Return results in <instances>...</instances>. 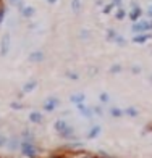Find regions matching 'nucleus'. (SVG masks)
Instances as JSON below:
<instances>
[{
	"instance_id": "nucleus-1",
	"label": "nucleus",
	"mask_w": 152,
	"mask_h": 158,
	"mask_svg": "<svg viewBox=\"0 0 152 158\" xmlns=\"http://www.w3.org/2000/svg\"><path fill=\"white\" fill-rule=\"evenodd\" d=\"M20 152L23 153L24 156H28V158H36V156H37V147L34 145V142H26V140H21Z\"/></svg>"
},
{
	"instance_id": "nucleus-2",
	"label": "nucleus",
	"mask_w": 152,
	"mask_h": 158,
	"mask_svg": "<svg viewBox=\"0 0 152 158\" xmlns=\"http://www.w3.org/2000/svg\"><path fill=\"white\" fill-rule=\"evenodd\" d=\"M131 31L136 34H144L149 31V21H136V23L131 26Z\"/></svg>"
},
{
	"instance_id": "nucleus-3",
	"label": "nucleus",
	"mask_w": 152,
	"mask_h": 158,
	"mask_svg": "<svg viewBox=\"0 0 152 158\" xmlns=\"http://www.w3.org/2000/svg\"><path fill=\"white\" fill-rule=\"evenodd\" d=\"M76 108H78V111L81 113L84 118L91 119V118L94 116V111H92V108H91V106H86L84 103H78V105H76Z\"/></svg>"
},
{
	"instance_id": "nucleus-4",
	"label": "nucleus",
	"mask_w": 152,
	"mask_h": 158,
	"mask_svg": "<svg viewBox=\"0 0 152 158\" xmlns=\"http://www.w3.org/2000/svg\"><path fill=\"white\" fill-rule=\"evenodd\" d=\"M8 50H10V35L8 34H5L3 37H2V45H0V53H2L3 56L8 53Z\"/></svg>"
},
{
	"instance_id": "nucleus-5",
	"label": "nucleus",
	"mask_w": 152,
	"mask_h": 158,
	"mask_svg": "<svg viewBox=\"0 0 152 158\" xmlns=\"http://www.w3.org/2000/svg\"><path fill=\"white\" fill-rule=\"evenodd\" d=\"M60 137L62 139H67V140H75L76 139V135H75V129L71 127V126H68L65 131H62L60 132Z\"/></svg>"
},
{
	"instance_id": "nucleus-6",
	"label": "nucleus",
	"mask_w": 152,
	"mask_h": 158,
	"mask_svg": "<svg viewBox=\"0 0 152 158\" xmlns=\"http://www.w3.org/2000/svg\"><path fill=\"white\" fill-rule=\"evenodd\" d=\"M57 105H59V100H57L55 97L47 98L46 103H44V110H46V111H54V110L57 108Z\"/></svg>"
},
{
	"instance_id": "nucleus-7",
	"label": "nucleus",
	"mask_w": 152,
	"mask_h": 158,
	"mask_svg": "<svg viewBox=\"0 0 152 158\" xmlns=\"http://www.w3.org/2000/svg\"><path fill=\"white\" fill-rule=\"evenodd\" d=\"M28 60H29L31 63H41V61H44V53H42L41 50H36V52H33L29 55Z\"/></svg>"
},
{
	"instance_id": "nucleus-8",
	"label": "nucleus",
	"mask_w": 152,
	"mask_h": 158,
	"mask_svg": "<svg viewBox=\"0 0 152 158\" xmlns=\"http://www.w3.org/2000/svg\"><path fill=\"white\" fill-rule=\"evenodd\" d=\"M8 150L10 152H16V150H20V145H21V140L18 139V137H11L10 140H8Z\"/></svg>"
},
{
	"instance_id": "nucleus-9",
	"label": "nucleus",
	"mask_w": 152,
	"mask_h": 158,
	"mask_svg": "<svg viewBox=\"0 0 152 158\" xmlns=\"http://www.w3.org/2000/svg\"><path fill=\"white\" fill-rule=\"evenodd\" d=\"M141 15H142V11H141L139 6H133V11L129 13V19H131L133 23H136V21H139Z\"/></svg>"
},
{
	"instance_id": "nucleus-10",
	"label": "nucleus",
	"mask_w": 152,
	"mask_h": 158,
	"mask_svg": "<svg viewBox=\"0 0 152 158\" xmlns=\"http://www.w3.org/2000/svg\"><path fill=\"white\" fill-rule=\"evenodd\" d=\"M54 127H55V131L60 134L62 131H65V129L68 127V123H67L65 119H57L55 123H54Z\"/></svg>"
},
{
	"instance_id": "nucleus-11",
	"label": "nucleus",
	"mask_w": 152,
	"mask_h": 158,
	"mask_svg": "<svg viewBox=\"0 0 152 158\" xmlns=\"http://www.w3.org/2000/svg\"><path fill=\"white\" fill-rule=\"evenodd\" d=\"M29 121L34 124H41L42 123V114L39 111H31L29 113Z\"/></svg>"
},
{
	"instance_id": "nucleus-12",
	"label": "nucleus",
	"mask_w": 152,
	"mask_h": 158,
	"mask_svg": "<svg viewBox=\"0 0 152 158\" xmlns=\"http://www.w3.org/2000/svg\"><path fill=\"white\" fill-rule=\"evenodd\" d=\"M84 100H86V95L84 94H73L70 97V102L71 103H75V105H78V103H84Z\"/></svg>"
},
{
	"instance_id": "nucleus-13",
	"label": "nucleus",
	"mask_w": 152,
	"mask_h": 158,
	"mask_svg": "<svg viewBox=\"0 0 152 158\" xmlns=\"http://www.w3.org/2000/svg\"><path fill=\"white\" fill-rule=\"evenodd\" d=\"M149 39H150V35L144 32V34H137V35H134V37H133V42H134V44H144V42L149 40Z\"/></svg>"
},
{
	"instance_id": "nucleus-14",
	"label": "nucleus",
	"mask_w": 152,
	"mask_h": 158,
	"mask_svg": "<svg viewBox=\"0 0 152 158\" xmlns=\"http://www.w3.org/2000/svg\"><path fill=\"white\" fill-rule=\"evenodd\" d=\"M36 87H37V81H29L23 85V92L24 94H29V92H33Z\"/></svg>"
},
{
	"instance_id": "nucleus-15",
	"label": "nucleus",
	"mask_w": 152,
	"mask_h": 158,
	"mask_svg": "<svg viewBox=\"0 0 152 158\" xmlns=\"http://www.w3.org/2000/svg\"><path fill=\"white\" fill-rule=\"evenodd\" d=\"M34 13H36V10L33 8V6H23V8H21V15H23L24 18L34 16Z\"/></svg>"
},
{
	"instance_id": "nucleus-16",
	"label": "nucleus",
	"mask_w": 152,
	"mask_h": 158,
	"mask_svg": "<svg viewBox=\"0 0 152 158\" xmlns=\"http://www.w3.org/2000/svg\"><path fill=\"white\" fill-rule=\"evenodd\" d=\"M100 132H102V127H100V126H94L91 131L88 132V139H96Z\"/></svg>"
},
{
	"instance_id": "nucleus-17",
	"label": "nucleus",
	"mask_w": 152,
	"mask_h": 158,
	"mask_svg": "<svg viewBox=\"0 0 152 158\" xmlns=\"http://www.w3.org/2000/svg\"><path fill=\"white\" fill-rule=\"evenodd\" d=\"M71 158H97L96 155H92L89 152H75L73 155H70Z\"/></svg>"
},
{
	"instance_id": "nucleus-18",
	"label": "nucleus",
	"mask_w": 152,
	"mask_h": 158,
	"mask_svg": "<svg viewBox=\"0 0 152 158\" xmlns=\"http://www.w3.org/2000/svg\"><path fill=\"white\" fill-rule=\"evenodd\" d=\"M123 114H126V116H131V118H136V116H137V110L134 108V106H129V108L123 110Z\"/></svg>"
},
{
	"instance_id": "nucleus-19",
	"label": "nucleus",
	"mask_w": 152,
	"mask_h": 158,
	"mask_svg": "<svg viewBox=\"0 0 152 158\" xmlns=\"http://www.w3.org/2000/svg\"><path fill=\"white\" fill-rule=\"evenodd\" d=\"M23 140H26V142H34V135H33V132L31 131H23Z\"/></svg>"
},
{
	"instance_id": "nucleus-20",
	"label": "nucleus",
	"mask_w": 152,
	"mask_h": 158,
	"mask_svg": "<svg viewBox=\"0 0 152 158\" xmlns=\"http://www.w3.org/2000/svg\"><path fill=\"white\" fill-rule=\"evenodd\" d=\"M110 114H112L113 118H120V116H123V110L117 108V106H113V108H110Z\"/></svg>"
},
{
	"instance_id": "nucleus-21",
	"label": "nucleus",
	"mask_w": 152,
	"mask_h": 158,
	"mask_svg": "<svg viewBox=\"0 0 152 158\" xmlns=\"http://www.w3.org/2000/svg\"><path fill=\"white\" fill-rule=\"evenodd\" d=\"M79 8H81V0H71V10L79 11Z\"/></svg>"
},
{
	"instance_id": "nucleus-22",
	"label": "nucleus",
	"mask_w": 152,
	"mask_h": 158,
	"mask_svg": "<svg viewBox=\"0 0 152 158\" xmlns=\"http://www.w3.org/2000/svg\"><path fill=\"white\" fill-rule=\"evenodd\" d=\"M99 100H100V102H102V103H108V102H110V97H108V94H105V92H102V94L99 95Z\"/></svg>"
},
{
	"instance_id": "nucleus-23",
	"label": "nucleus",
	"mask_w": 152,
	"mask_h": 158,
	"mask_svg": "<svg viewBox=\"0 0 152 158\" xmlns=\"http://www.w3.org/2000/svg\"><path fill=\"white\" fill-rule=\"evenodd\" d=\"M125 16H126V11L123 10V8H118V11H117V15H115V18H117V19H123Z\"/></svg>"
},
{
	"instance_id": "nucleus-24",
	"label": "nucleus",
	"mask_w": 152,
	"mask_h": 158,
	"mask_svg": "<svg viewBox=\"0 0 152 158\" xmlns=\"http://www.w3.org/2000/svg\"><path fill=\"white\" fill-rule=\"evenodd\" d=\"M92 111H94V114H99V116H102V114H104V108H102V106H92Z\"/></svg>"
},
{
	"instance_id": "nucleus-25",
	"label": "nucleus",
	"mask_w": 152,
	"mask_h": 158,
	"mask_svg": "<svg viewBox=\"0 0 152 158\" xmlns=\"http://www.w3.org/2000/svg\"><path fill=\"white\" fill-rule=\"evenodd\" d=\"M120 71H121V66H120V64H113V66L110 68V73H112V74L120 73Z\"/></svg>"
},
{
	"instance_id": "nucleus-26",
	"label": "nucleus",
	"mask_w": 152,
	"mask_h": 158,
	"mask_svg": "<svg viewBox=\"0 0 152 158\" xmlns=\"http://www.w3.org/2000/svg\"><path fill=\"white\" fill-rule=\"evenodd\" d=\"M113 40H115V42H117V44H118V45H123V44H125V39H123V37H121V35H118V34H117V35H115V39H113Z\"/></svg>"
},
{
	"instance_id": "nucleus-27",
	"label": "nucleus",
	"mask_w": 152,
	"mask_h": 158,
	"mask_svg": "<svg viewBox=\"0 0 152 158\" xmlns=\"http://www.w3.org/2000/svg\"><path fill=\"white\" fill-rule=\"evenodd\" d=\"M7 143H8V140H7V137L3 134H0V147H5Z\"/></svg>"
},
{
	"instance_id": "nucleus-28",
	"label": "nucleus",
	"mask_w": 152,
	"mask_h": 158,
	"mask_svg": "<svg viewBox=\"0 0 152 158\" xmlns=\"http://www.w3.org/2000/svg\"><path fill=\"white\" fill-rule=\"evenodd\" d=\"M11 108H15V110H21V108H23V105L18 103V102H11Z\"/></svg>"
},
{
	"instance_id": "nucleus-29",
	"label": "nucleus",
	"mask_w": 152,
	"mask_h": 158,
	"mask_svg": "<svg viewBox=\"0 0 152 158\" xmlns=\"http://www.w3.org/2000/svg\"><path fill=\"white\" fill-rule=\"evenodd\" d=\"M113 6H115L113 3H110V5H107L105 8H104V13H110V11H112V8H113Z\"/></svg>"
},
{
	"instance_id": "nucleus-30",
	"label": "nucleus",
	"mask_w": 152,
	"mask_h": 158,
	"mask_svg": "<svg viewBox=\"0 0 152 158\" xmlns=\"http://www.w3.org/2000/svg\"><path fill=\"white\" fill-rule=\"evenodd\" d=\"M112 3L117 6V8H121V0H112Z\"/></svg>"
},
{
	"instance_id": "nucleus-31",
	"label": "nucleus",
	"mask_w": 152,
	"mask_h": 158,
	"mask_svg": "<svg viewBox=\"0 0 152 158\" xmlns=\"http://www.w3.org/2000/svg\"><path fill=\"white\" fill-rule=\"evenodd\" d=\"M67 76H68L70 79H78V74H75V73H68Z\"/></svg>"
},
{
	"instance_id": "nucleus-32",
	"label": "nucleus",
	"mask_w": 152,
	"mask_h": 158,
	"mask_svg": "<svg viewBox=\"0 0 152 158\" xmlns=\"http://www.w3.org/2000/svg\"><path fill=\"white\" fill-rule=\"evenodd\" d=\"M147 16H149V18L152 19V5L149 6V10H147Z\"/></svg>"
},
{
	"instance_id": "nucleus-33",
	"label": "nucleus",
	"mask_w": 152,
	"mask_h": 158,
	"mask_svg": "<svg viewBox=\"0 0 152 158\" xmlns=\"http://www.w3.org/2000/svg\"><path fill=\"white\" fill-rule=\"evenodd\" d=\"M81 37H83V39L88 37V31H83V32H81Z\"/></svg>"
},
{
	"instance_id": "nucleus-34",
	"label": "nucleus",
	"mask_w": 152,
	"mask_h": 158,
	"mask_svg": "<svg viewBox=\"0 0 152 158\" xmlns=\"http://www.w3.org/2000/svg\"><path fill=\"white\" fill-rule=\"evenodd\" d=\"M10 2H11L13 5H21V3H20V0H10Z\"/></svg>"
},
{
	"instance_id": "nucleus-35",
	"label": "nucleus",
	"mask_w": 152,
	"mask_h": 158,
	"mask_svg": "<svg viewBox=\"0 0 152 158\" xmlns=\"http://www.w3.org/2000/svg\"><path fill=\"white\" fill-rule=\"evenodd\" d=\"M139 71H141V69L137 68V66H134V68H133V73H139Z\"/></svg>"
},
{
	"instance_id": "nucleus-36",
	"label": "nucleus",
	"mask_w": 152,
	"mask_h": 158,
	"mask_svg": "<svg viewBox=\"0 0 152 158\" xmlns=\"http://www.w3.org/2000/svg\"><path fill=\"white\" fill-rule=\"evenodd\" d=\"M62 155H50V156H47V158H60Z\"/></svg>"
},
{
	"instance_id": "nucleus-37",
	"label": "nucleus",
	"mask_w": 152,
	"mask_h": 158,
	"mask_svg": "<svg viewBox=\"0 0 152 158\" xmlns=\"http://www.w3.org/2000/svg\"><path fill=\"white\" fill-rule=\"evenodd\" d=\"M149 31H152V19L149 21Z\"/></svg>"
},
{
	"instance_id": "nucleus-38",
	"label": "nucleus",
	"mask_w": 152,
	"mask_h": 158,
	"mask_svg": "<svg viewBox=\"0 0 152 158\" xmlns=\"http://www.w3.org/2000/svg\"><path fill=\"white\" fill-rule=\"evenodd\" d=\"M57 0H47V3H55Z\"/></svg>"
},
{
	"instance_id": "nucleus-39",
	"label": "nucleus",
	"mask_w": 152,
	"mask_h": 158,
	"mask_svg": "<svg viewBox=\"0 0 152 158\" xmlns=\"http://www.w3.org/2000/svg\"><path fill=\"white\" fill-rule=\"evenodd\" d=\"M60 158H71V156H67V155H62Z\"/></svg>"
},
{
	"instance_id": "nucleus-40",
	"label": "nucleus",
	"mask_w": 152,
	"mask_h": 158,
	"mask_svg": "<svg viewBox=\"0 0 152 158\" xmlns=\"http://www.w3.org/2000/svg\"><path fill=\"white\" fill-rule=\"evenodd\" d=\"M150 81H152V76H150Z\"/></svg>"
},
{
	"instance_id": "nucleus-41",
	"label": "nucleus",
	"mask_w": 152,
	"mask_h": 158,
	"mask_svg": "<svg viewBox=\"0 0 152 158\" xmlns=\"http://www.w3.org/2000/svg\"><path fill=\"white\" fill-rule=\"evenodd\" d=\"M100 158H105V156H100Z\"/></svg>"
}]
</instances>
